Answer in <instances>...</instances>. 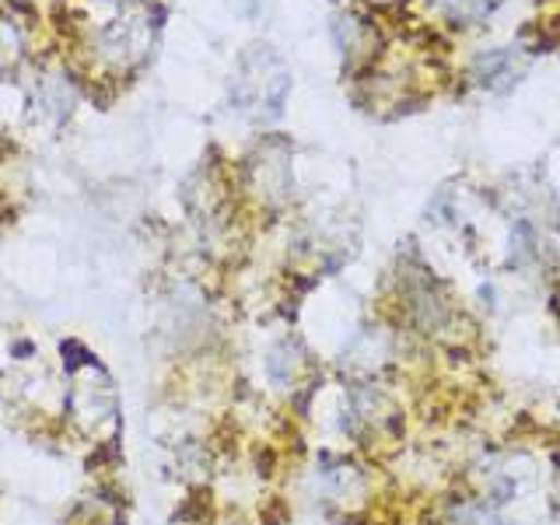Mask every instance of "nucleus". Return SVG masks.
Returning <instances> with one entry per match:
<instances>
[{
	"label": "nucleus",
	"mask_w": 560,
	"mask_h": 525,
	"mask_svg": "<svg viewBox=\"0 0 560 525\" xmlns=\"http://www.w3.org/2000/svg\"><path fill=\"white\" fill-rule=\"evenodd\" d=\"M288 70L277 60V52L267 46H253L238 60L235 81H232V98L249 119H277L288 98Z\"/></svg>",
	"instance_id": "1"
},
{
	"label": "nucleus",
	"mask_w": 560,
	"mask_h": 525,
	"mask_svg": "<svg viewBox=\"0 0 560 525\" xmlns=\"http://www.w3.org/2000/svg\"><path fill=\"white\" fill-rule=\"evenodd\" d=\"M151 39H154V18L140 8H127L98 32V52L109 63L130 67L148 57Z\"/></svg>",
	"instance_id": "2"
},
{
	"label": "nucleus",
	"mask_w": 560,
	"mask_h": 525,
	"mask_svg": "<svg viewBox=\"0 0 560 525\" xmlns=\"http://www.w3.org/2000/svg\"><path fill=\"white\" fill-rule=\"evenodd\" d=\"M337 39H340V49H343V57L354 63V67H364V63H372L375 60V52L382 46L378 39V32L372 22H364L361 14H340L337 18Z\"/></svg>",
	"instance_id": "3"
},
{
	"label": "nucleus",
	"mask_w": 560,
	"mask_h": 525,
	"mask_svg": "<svg viewBox=\"0 0 560 525\" xmlns=\"http://www.w3.org/2000/svg\"><path fill=\"white\" fill-rule=\"evenodd\" d=\"M525 52L515 49H498V52H483V57L472 63V78L480 88H508L522 70H525Z\"/></svg>",
	"instance_id": "4"
},
{
	"label": "nucleus",
	"mask_w": 560,
	"mask_h": 525,
	"mask_svg": "<svg viewBox=\"0 0 560 525\" xmlns=\"http://www.w3.org/2000/svg\"><path fill=\"white\" fill-rule=\"evenodd\" d=\"M438 22H445L448 28H472L483 25L501 0H428Z\"/></svg>",
	"instance_id": "5"
},
{
	"label": "nucleus",
	"mask_w": 560,
	"mask_h": 525,
	"mask_svg": "<svg viewBox=\"0 0 560 525\" xmlns=\"http://www.w3.org/2000/svg\"><path fill=\"white\" fill-rule=\"evenodd\" d=\"M375 4H389V0H375Z\"/></svg>",
	"instance_id": "6"
}]
</instances>
